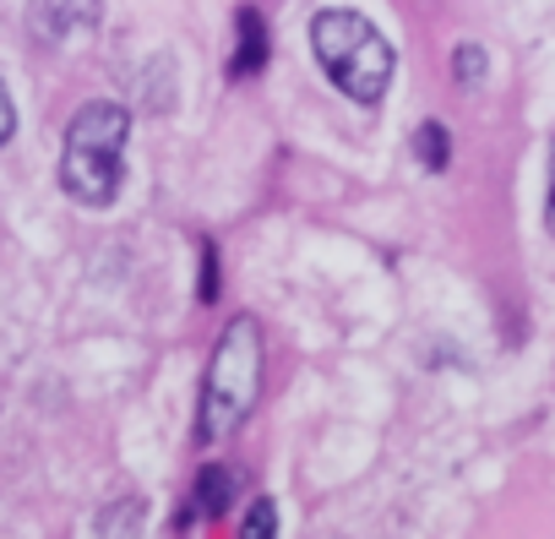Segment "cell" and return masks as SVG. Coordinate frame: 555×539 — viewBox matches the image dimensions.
Wrapping results in <instances>:
<instances>
[{"label":"cell","instance_id":"cell-1","mask_svg":"<svg viewBox=\"0 0 555 539\" xmlns=\"http://www.w3.org/2000/svg\"><path fill=\"white\" fill-rule=\"evenodd\" d=\"M126 137H131V115L109 99H93L77 110L72 131H66V158H61V185L82 202V207H109L120 196V164H126Z\"/></svg>","mask_w":555,"mask_h":539},{"label":"cell","instance_id":"cell-2","mask_svg":"<svg viewBox=\"0 0 555 539\" xmlns=\"http://www.w3.org/2000/svg\"><path fill=\"white\" fill-rule=\"evenodd\" d=\"M311 50L322 61V72L354 99V104H382L392 88V44L360 17V12H317L311 23Z\"/></svg>","mask_w":555,"mask_h":539},{"label":"cell","instance_id":"cell-3","mask_svg":"<svg viewBox=\"0 0 555 539\" xmlns=\"http://www.w3.org/2000/svg\"><path fill=\"white\" fill-rule=\"evenodd\" d=\"M261 393V328L250 317H234L218 338V355L207 365V387H202V436H223L234 431Z\"/></svg>","mask_w":555,"mask_h":539},{"label":"cell","instance_id":"cell-4","mask_svg":"<svg viewBox=\"0 0 555 539\" xmlns=\"http://www.w3.org/2000/svg\"><path fill=\"white\" fill-rule=\"evenodd\" d=\"M99 17H104L99 0H28V34L39 44H50V50L93 39Z\"/></svg>","mask_w":555,"mask_h":539},{"label":"cell","instance_id":"cell-5","mask_svg":"<svg viewBox=\"0 0 555 539\" xmlns=\"http://www.w3.org/2000/svg\"><path fill=\"white\" fill-rule=\"evenodd\" d=\"M229 501H234V469H223V463H207V469L196 474L191 512H202V517H218V512H229Z\"/></svg>","mask_w":555,"mask_h":539},{"label":"cell","instance_id":"cell-6","mask_svg":"<svg viewBox=\"0 0 555 539\" xmlns=\"http://www.w3.org/2000/svg\"><path fill=\"white\" fill-rule=\"evenodd\" d=\"M261 66H267V23L256 12H240V50H234L229 72L234 77H256Z\"/></svg>","mask_w":555,"mask_h":539},{"label":"cell","instance_id":"cell-7","mask_svg":"<svg viewBox=\"0 0 555 539\" xmlns=\"http://www.w3.org/2000/svg\"><path fill=\"white\" fill-rule=\"evenodd\" d=\"M414 153H420L425 169H447V158H452V137H447L436 120H425V126L414 131Z\"/></svg>","mask_w":555,"mask_h":539},{"label":"cell","instance_id":"cell-8","mask_svg":"<svg viewBox=\"0 0 555 539\" xmlns=\"http://www.w3.org/2000/svg\"><path fill=\"white\" fill-rule=\"evenodd\" d=\"M452 72H457V82H463V88H479V77H485V50H479V44H457Z\"/></svg>","mask_w":555,"mask_h":539},{"label":"cell","instance_id":"cell-9","mask_svg":"<svg viewBox=\"0 0 555 539\" xmlns=\"http://www.w3.org/2000/svg\"><path fill=\"white\" fill-rule=\"evenodd\" d=\"M278 534V506L261 496V501H250V517H245V539H272Z\"/></svg>","mask_w":555,"mask_h":539},{"label":"cell","instance_id":"cell-10","mask_svg":"<svg viewBox=\"0 0 555 539\" xmlns=\"http://www.w3.org/2000/svg\"><path fill=\"white\" fill-rule=\"evenodd\" d=\"M202 300H218V251L202 245Z\"/></svg>","mask_w":555,"mask_h":539},{"label":"cell","instance_id":"cell-11","mask_svg":"<svg viewBox=\"0 0 555 539\" xmlns=\"http://www.w3.org/2000/svg\"><path fill=\"white\" fill-rule=\"evenodd\" d=\"M550 234H555V142H550Z\"/></svg>","mask_w":555,"mask_h":539}]
</instances>
